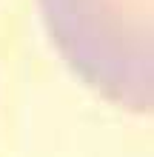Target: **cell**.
<instances>
[{
	"label": "cell",
	"instance_id": "cell-1",
	"mask_svg": "<svg viewBox=\"0 0 154 157\" xmlns=\"http://www.w3.org/2000/svg\"><path fill=\"white\" fill-rule=\"evenodd\" d=\"M54 49L117 106L154 112V0H37Z\"/></svg>",
	"mask_w": 154,
	"mask_h": 157
}]
</instances>
